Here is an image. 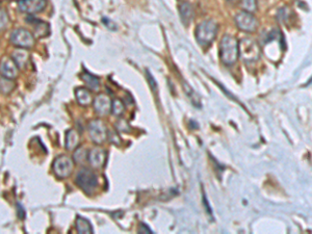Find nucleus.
<instances>
[{
	"label": "nucleus",
	"instance_id": "obj_22",
	"mask_svg": "<svg viewBox=\"0 0 312 234\" xmlns=\"http://www.w3.org/2000/svg\"><path fill=\"white\" fill-rule=\"evenodd\" d=\"M124 104H123V102L121 101L120 99H114L113 101H111V113L114 115V116H121L123 113H124Z\"/></svg>",
	"mask_w": 312,
	"mask_h": 234
},
{
	"label": "nucleus",
	"instance_id": "obj_2",
	"mask_svg": "<svg viewBox=\"0 0 312 234\" xmlns=\"http://www.w3.org/2000/svg\"><path fill=\"white\" fill-rule=\"evenodd\" d=\"M239 55L245 63L256 62L260 57V48L255 41L245 38L239 42Z\"/></svg>",
	"mask_w": 312,
	"mask_h": 234
},
{
	"label": "nucleus",
	"instance_id": "obj_19",
	"mask_svg": "<svg viewBox=\"0 0 312 234\" xmlns=\"http://www.w3.org/2000/svg\"><path fill=\"white\" fill-rule=\"evenodd\" d=\"M15 88H16V83L14 79H9L3 76L0 77V92H1L2 94L4 95L11 94L15 90Z\"/></svg>",
	"mask_w": 312,
	"mask_h": 234
},
{
	"label": "nucleus",
	"instance_id": "obj_23",
	"mask_svg": "<svg viewBox=\"0 0 312 234\" xmlns=\"http://www.w3.org/2000/svg\"><path fill=\"white\" fill-rule=\"evenodd\" d=\"M184 89H185V91H186V94L188 95V97L191 98V101L194 103V105H196V106H201V104H200V98H199V96L197 95V93L196 92L193 90V89H191L190 87H188L186 83H184Z\"/></svg>",
	"mask_w": 312,
	"mask_h": 234
},
{
	"label": "nucleus",
	"instance_id": "obj_17",
	"mask_svg": "<svg viewBox=\"0 0 312 234\" xmlns=\"http://www.w3.org/2000/svg\"><path fill=\"white\" fill-rule=\"evenodd\" d=\"M75 97L80 105L89 106V104H92V94L86 88H77L75 90Z\"/></svg>",
	"mask_w": 312,
	"mask_h": 234
},
{
	"label": "nucleus",
	"instance_id": "obj_20",
	"mask_svg": "<svg viewBox=\"0 0 312 234\" xmlns=\"http://www.w3.org/2000/svg\"><path fill=\"white\" fill-rule=\"evenodd\" d=\"M81 79L85 81L86 85L91 90H97L100 86L99 78H97L96 76H94V75L89 74L88 72L83 73V75H81Z\"/></svg>",
	"mask_w": 312,
	"mask_h": 234
},
{
	"label": "nucleus",
	"instance_id": "obj_14",
	"mask_svg": "<svg viewBox=\"0 0 312 234\" xmlns=\"http://www.w3.org/2000/svg\"><path fill=\"white\" fill-rule=\"evenodd\" d=\"M12 58L16 65L18 66L19 69H24L26 68V66L29 62L30 54L27 49L24 48H16L13 53H12Z\"/></svg>",
	"mask_w": 312,
	"mask_h": 234
},
{
	"label": "nucleus",
	"instance_id": "obj_8",
	"mask_svg": "<svg viewBox=\"0 0 312 234\" xmlns=\"http://www.w3.org/2000/svg\"><path fill=\"white\" fill-rule=\"evenodd\" d=\"M235 23L237 25V27L240 29L247 31V32H252L257 28V20L255 17L252 15V13L249 12H241L235 16Z\"/></svg>",
	"mask_w": 312,
	"mask_h": 234
},
{
	"label": "nucleus",
	"instance_id": "obj_6",
	"mask_svg": "<svg viewBox=\"0 0 312 234\" xmlns=\"http://www.w3.org/2000/svg\"><path fill=\"white\" fill-rule=\"evenodd\" d=\"M73 169L74 161L67 155L57 156L52 164V170L55 176L60 179L68 178L72 174Z\"/></svg>",
	"mask_w": 312,
	"mask_h": 234
},
{
	"label": "nucleus",
	"instance_id": "obj_25",
	"mask_svg": "<svg viewBox=\"0 0 312 234\" xmlns=\"http://www.w3.org/2000/svg\"><path fill=\"white\" fill-rule=\"evenodd\" d=\"M243 7L245 8V12H255L257 7V1L256 0H243Z\"/></svg>",
	"mask_w": 312,
	"mask_h": 234
},
{
	"label": "nucleus",
	"instance_id": "obj_10",
	"mask_svg": "<svg viewBox=\"0 0 312 234\" xmlns=\"http://www.w3.org/2000/svg\"><path fill=\"white\" fill-rule=\"evenodd\" d=\"M0 74H1V76L9 79H15L18 76L19 68L12 57L3 56L1 58V61H0Z\"/></svg>",
	"mask_w": 312,
	"mask_h": 234
},
{
	"label": "nucleus",
	"instance_id": "obj_29",
	"mask_svg": "<svg viewBox=\"0 0 312 234\" xmlns=\"http://www.w3.org/2000/svg\"><path fill=\"white\" fill-rule=\"evenodd\" d=\"M141 231L142 232H146V233H151L152 232L150 230V228H148L145 224H141Z\"/></svg>",
	"mask_w": 312,
	"mask_h": 234
},
{
	"label": "nucleus",
	"instance_id": "obj_11",
	"mask_svg": "<svg viewBox=\"0 0 312 234\" xmlns=\"http://www.w3.org/2000/svg\"><path fill=\"white\" fill-rule=\"evenodd\" d=\"M94 110L98 116L105 117L111 112V100L105 94L98 95L93 101Z\"/></svg>",
	"mask_w": 312,
	"mask_h": 234
},
{
	"label": "nucleus",
	"instance_id": "obj_13",
	"mask_svg": "<svg viewBox=\"0 0 312 234\" xmlns=\"http://www.w3.org/2000/svg\"><path fill=\"white\" fill-rule=\"evenodd\" d=\"M88 161L94 169H100L105 164L106 152L102 148L96 147L88 153Z\"/></svg>",
	"mask_w": 312,
	"mask_h": 234
},
{
	"label": "nucleus",
	"instance_id": "obj_28",
	"mask_svg": "<svg viewBox=\"0 0 312 234\" xmlns=\"http://www.w3.org/2000/svg\"><path fill=\"white\" fill-rule=\"evenodd\" d=\"M17 210H18V214H19V216L21 219H23L24 216H25V211H24V210H23V207L21 206V204H17Z\"/></svg>",
	"mask_w": 312,
	"mask_h": 234
},
{
	"label": "nucleus",
	"instance_id": "obj_5",
	"mask_svg": "<svg viewBox=\"0 0 312 234\" xmlns=\"http://www.w3.org/2000/svg\"><path fill=\"white\" fill-rule=\"evenodd\" d=\"M11 43L16 48L30 49L35 46V37L32 33L25 28L15 29L11 35Z\"/></svg>",
	"mask_w": 312,
	"mask_h": 234
},
{
	"label": "nucleus",
	"instance_id": "obj_18",
	"mask_svg": "<svg viewBox=\"0 0 312 234\" xmlns=\"http://www.w3.org/2000/svg\"><path fill=\"white\" fill-rule=\"evenodd\" d=\"M75 227H76V230L78 233H93V227L91 223H89V221H88L87 219L83 218V216L78 215L77 219H76V222H75Z\"/></svg>",
	"mask_w": 312,
	"mask_h": 234
},
{
	"label": "nucleus",
	"instance_id": "obj_15",
	"mask_svg": "<svg viewBox=\"0 0 312 234\" xmlns=\"http://www.w3.org/2000/svg\"><path fill=\"white\" fill-rule=\"evenodd\" d=\"M80 143V136L79 133L75 129H70L67 135H66V144L65 147L69 151H73L75 150Z\"/></svg>",
	"mask_w": 312,
	"mask_h": 234
},
{
	"label": "nucleus",
	"instance_id": "obj_3",
	"mask_svg": "<svg viewBox=\"0 0 312 234\" xmlns=\"http://www.w3.org/2000/svg\"><path fill=\"white\" fill-rule=\"evenodd\" d=\"M218 32V24L212 20L200 23L196 28V38L202 45H208L215 40Z\"/></svg>",
	"mask_w": 312,
	"mask_h": 234
},
{
	"label": "nucleus",
	"instance_id": "obj_26",
	"mask_svg": "<svg viewBox=\"0 0 312 234\" xmlns=\"http://www.w3.org/2000/svg\"><path fill=\"white\" fill-rule=\"evenodd\" d=\"M116 128L119 130V131H122V132H129L130 131V126L129 124L126 120L124 119H120L117 123H116Z\"/></svg>",
	"mask_w": 312,
	"mask_h": 234
},
{
	"label": "nucleus",
	"instance_id": "obj_16",
	"mask_svg": "<svg viewBox=\"0 0 312 234\" xmlns=\"http://www.w3.org/2000/svg\"><path fill=\"white\" fill-rule=\"evenodd\" d=\"M179 14L181 17V21L185 26L190 24L194 19V11L193 6L188 2H182L179 5Z\"/></svg>",
	"mask_w": 312,
	"mask_h": 234
},
{
	"label": "nucleus",
	"instance_id": "obj_9",
	"mask_svg": "<svg viewBox=\"0 0 312 234\" xmlns=\"http://www.w3.org/2000/svg\"><path fill=\"white\" fill-rule=\"evenodd\" d=\"M46 6L47 0H19L18 2L19 11L27 15H35L43 12Z\"/></svg>",
	"mask_w": 312,
	"mask_h": 234
},
{
	"label": "nucleus",
	"instance_id": "obj_21",
	"mask_svg": "<svg viewBox=\"0 0 312 234\" xmlns=\"http://www.w3.org/2000/svg\"><path fill=\"white\" fill-rule=\"evenodd\" d=\"M88 151L87 149L85 148H76L75 149V152H74V155H73V158H74V162L77 163V164H84L88 161Z\"/></svg>",
	"mask_w": 312,
	"mask_h": 234
},
{
	"label": "nucleus",
	"instance_id": "obj_12",
	"mask_svg": "<svg viewBox=\"0 0 312 234\" xmlns=\"http://www.w3.org/2000/svg\"><path fill=\"white\" fill-rule=\"evenodd\" d=\"M27 22L32 28L31 33L37 39H44L48 37L49 33H50V27H49V24L42 20L29 18L27 19Z\"/></svg>",
	"mask_w": 312,
	"mask_h": 234
},
{
	"label": "nucleus",
	"instance_id": "obj_24",
	"mask_svg": "<svg viewBox=\"0 0 312 234\" xmlns=\"http://www.w3.org/2000/svg\"><path fill=\"white\" fill-rule=\"evenodd\" d=\"M9 22V15H7V13L4 10H2V8H0V31H3L4 29H6Z\"/></svg>",
	"mask_w": 312,
	"mask_h": 234
},
{
	"label": "nucleus",
	"instance_id": "obj_27",
	"mask_svg": "<svg viewBox=\"0 0 312 234\" xmlns=\"http://www.w3.org/2000/svg\"><path fill=\"white\" fill-rule=\"evenodd\" d=\"M109 137H110V140H111V141L112 144H114V145H120L121 140H120L119 136L117 135L116 132H111V133H109Z\"/></svg>",
	"mask_w": 312,
	"mask_h": 234
},
{
	"label": "nucleus",
	"instance_id": "obj_7",
	"mask_svg": "<svg viewBox=\"0 0 312 234\" xmlns=\"http://www.w3.org/2000/svg\"><path fill=\"white\" fill-rule=\"evenodd\" d=\"M88 130L89 138H91V140L97 145L105 143L106 140L109 139L108 127H106L105 123L99 119L89 122Z\"/></svg>",
	"mask_w": 312,
	"mask_h": 234
},
{
	"label": "nucleus",
	"instance_id": "obj_1",
	"mask_svg": "<svg viewBox=\"0 0 312 234\" xmlns=\"http://www.w3.org/2000/svg\"><path fill=\"white\" fill-rule=\"evenodd\" d=\"M220 56L225 65H233L239 58V42L234 37L225 36L221 41Z\"/></svg>",
	"mask_w": 312,
	"mask_h": 234
},
{
	"label": "nucleus",
	"instance_id": "obj_4",
	"mask_svg": "<svg viewBox=\"0 0 312 234\" xmlns=\"http://www.w3.org/2000/svg\"><path fill=\"white\" fill-rule=\"evenodd\" d=\"M75 182L88 195H92L98 187L97 175L89 169H81L76 175Z\"/></svg>",
	"mask_w": 312,
	"mask_h": 234
}]
</instances>
